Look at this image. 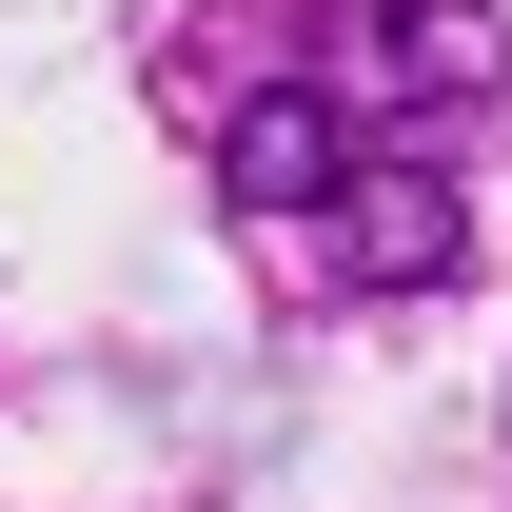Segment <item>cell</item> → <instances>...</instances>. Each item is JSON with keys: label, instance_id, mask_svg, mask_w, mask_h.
<instances>
[{"label": "cell", "instance_id": "cell-1", "mask_svg": "<svg viewBox=\"0 0 512 512\" xmlns=\"http://www.w3.org/2000/svg\"><path fill=\"white\" fill-rule=\"evenodd\" d=\"M473 99H493V0H237L197 40V138L237 217H296L355 158H453Z\"/></svg>", "mask_w": 512, "mask_h": 512}]
</instances>
